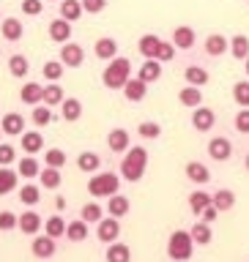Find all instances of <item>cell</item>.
Returning a JSON list of instances; mask_svg holds the SVG:
<instances>
[{
  "instance_id": "obj_1",
  "label": "cell",
  "mask_w": 249,
  "mask_h": 262,
  "mask_svg": "<svg viewBox=\"0 0 249 262\" xmlns=\"http://www.w3.org/2000/svg\"><path fill=\"white\" fill-rule=\"evenodd\" d=\"M145 167H148V150L143 145H135V147L129 145V150L121 161V178L129 180V183H137L145 175Z\"/></svg>"
},
{
  "instance_id": "obj_2",
  "label": "cell",
  "mask_w": 249,
  "mask_h": 262,
  "mask_svg": "<svg viewBox=\"0 0 249 262\" xmlns=\"http://www.w3.org/2000/svg\"><path fill=\"white\" fill-rule=\"evenodd\" d=\"M129 77H131V60H129V57H118V55H115L110 60V66L104 69V74H102V82L110 90H118V88L126 85Z\"/></svg>"
},
{
  "instance_id": "obj_3",
  "label": "cell",
  "mask_w": 249,
  "mask_h": 262,
  "mask_svg": "<svg viewBox=\"0 0 249 262\" xmlns=\"http://www.w3.org/2000/svg\"><path fill=\"white\" fill-rule=\"evenodd\" d=\"M195 254V243L189 237V229H176L167 241V257L173 262H189Z\"/></svg>"
},
{
  "instance_id": "obj_4",
  "label": "cell",
  "mask_w": 249,
  "mask_h": 262,
  "mask_svg": "<svg viewBox=\"0 0 249 262\" xmlns=\"http://www.w3.org/2000/svg\"><path fill=\"white\" fill-rule=\"evenodd\" d=\"M118 188H121V178L115 172H96L88 180L90 196H112V194H118Z\"/></svg>"
},
{
  "instance_id": "obj_5",
  "label": "cell",
  "mask_w": 249,
  "mask_h": 262,
  "mask_svg": "<svg viewBox=\"0 0 249 262\" xmlns=\"http://www.w3.org/2000/svg\"><path fill=\"white\" fill-rule=\"evenodd\" d=\"M208 156L214 161H227L230 156H233V142H230L227 137H222V134H217V137H211L208 139Z\"/></svg>"
},
{
  "instance_id": "obj_6",
  "label": "cell",
  "mask_w": 249,
  "mask_h": 262,
  "mask_svg": "<svg viewBox=\"0 0 249 262\" xmlns=\"http://www.w3.org/2000/svg\"><path fill=\"white\" fill-rule=\"evenodd\" d=\"M118 235H121V221L118 219H99L96 221V237L102 243H112V241H118Z\"/></svg>"
},
{
  "instance_id": "obj_7",
  "label": "cell",
  "mask_w": 249,
  "mask_h": 262,
  "mask_svg": "<svg viewBox=\"0 0 249 262\" xmlns=\"http://www.w3.org/2000/svg\"><path fill=\"white\" fill-rule=\"evenodd\" d=\"M30 251H33V257H39V259H49L58 251V243H55V237L36 232L33 235V243H30Z\"/></svg>"
},
{
  "instance_id": "obj_8",
  "label": "cell",
  "mask_w": 249,
  "mask_h": 262,
  "mask_svg": "<svg viewBox=\"0 0 249 262\" xmlns=\"http://www.w3.org/2000/svg\"><path fill=\"white\" fill-rule=\"evenodd\" d=\"M61 63L69 66V69H77V66L85 63V49L80 44H71V41H66L61 47Z\"/></svg>"
},
{
  "instance_id": "obj_9",
  "label": "cell",
  "mask_w": 249,
  "mask_h": 262,
  "mask_svg": "<svg viewBox=\"0 0 249 262\" xmlns=\"http://www.w3.org/2000/svg\"><path fill=\"white\" fill-rule=\"evenodd\" d=\"M214 123H217V112L211 110V106H195V112H192V126L195 131H211L214 128Z\"/></svg>"
},
{
  "instance_id": "obj_10",
  "label": "cell",
  "mask_w": 249,
  "mask_h": 262,
  "mask_svg": "<svg viewBox=\"0 0 249 262\" xmlns=\"http://www.w3.org/2000/svg\"><path fill=\"white\" fill-rule=\"evenodd\" d=\"M195 41H197V33H195V28H189V25H178V28L173 30V47L192 49Z\"/></svg>"
},
{
  "instance_id": "obj_11",
  "label": "cell",
  "mask_w": 249,
  "mask_h": 262,
  "mask_svg": "<svg viewBox=\"0 0 249 262\" xmlns=\"http://www.w3.org/2000/svg\"><path fill=\"white\" fill-rule=\"evenodd\" d=\"M41 224H44V219H41L36 210H25L22 216H16V227H20L25 235H36L41 229Z\"/></svg>"
},
{
  "instance_id": "obj_12",
  "label": "cell",
  "mask_w": 249,
  "mask_h": 262,
  "mask_svg": "<svg viewBox=\"0 0 249 262\" xmlns=\"http://www.w3.org/2000/svg\"><path fill=\"white\" fill-rule=\"evenodd\" d=\"M20 142H22V150L28 156H36V153L44 150V137H41L39 131H22Z\"/></svg>"
},
{
  "instance_id": "obj_13",
  "label": "cell",
  "mask_w": 249,
  "mask_h": 262,
  "mask_svg": "<svg viewBox=\"0 0 249 262\" xmlns=\"http://www.w3.org/2000/svg\"><path fill=\"white\" fill-rule=\"evenodd\" d=\"M211 205H214V208H217L219 213L233 210V205H236V191H233V188H217V191L211 194Z\"/></svg>"
},
{
  "instance_id": "obj_14",
  "label": "cell",
  "mask_w": 249,
  "mask_h": 262,
  "mask_svg": "<svg viewBox=\"0 0 249 262\" xmlns=\"http://www.w3.org/2000/svg\"><path fill=\"white\" fill-rule=\"evenodd\" d=\"M0 128H3V134H8V137H20L25 131V118L20 112H8V115H3V120H0Z\"/></svg>"
},
{
  "instance_id": "obj_15",
  "label": "cell",
  "mask_w": 249,
  "mask_h": 262,
  "mask_svg": "<svg viewBox=\"0 0 249 262\" xmlns=\"http://www.w3.org/2000/svg\"><path fill=\"white\" fill-rule=\"evenodd\" d=\"M189 237H192L195 246H208L214 241V229H211V224H205V221H195L192 229H189Z\"/></svg>"
},
{
  "instance_id": "obj_16",
  "label": "cell",
  "mask_w": 249,
  "mask_h": 262,
  "mask_svg": "<svg viewBox=\"0 0 249 262\" xmlns=\"http://www.w3.org/2000/svg\"><path fill=\"white\" fill-rule=\"evenodd\" d=\"M184 77H186V85H195V88H203V85H208V71L203 69L200 63H189L186 69H184Z\"/></svg>"
},
{
  "instance_id": "obj_17",
  "label": "cell",
  "mask_w": 249,
  "mask_h": 262,
  "mask_svg": "<svg viewBox=\"0 0 249 262\" xmlns=\"http://www.w3.org/2000/svg\"><path fill=\"white\" fill-rule=\"evenodd\" d=\"M159 77H162V63L154 60V57H145V63L140 66V71H137V79H143L145 85H151V82H156Z\"/></svg>"
},
{
  "instance_id": "obj_18",
  "label": "cell",
  "mask_w": 249,
  "mask_h": 262,
  "mask_svg": "<svg viewBox=\"0 0 249 262\" xmlns=\"http://www.w3.org/2000/svg\"><path fill=\"white\" fill-rule=\"evenodd\" d=\"M129 210H131L129 196H123V194H112L110 200H107V213H110L112 219H123Z\"/></svg>"
},
{
  "instance_id": "obj_19",
  "label": "cell",
  "mask_w": 249,
  "mask_h": 262,
  "mask_svg": "<svg viewBox=\"0 0 249 262\" xmlns=\"http://www.w3.org/2000/svg\"><path fill=\"white\" fill-rule=\"evenodd\" d=\"M49 38H52L55 44H66V41L71 38V25L66 19H61V16L52 19V22H49Z\"/></svg>"
},
{
  "instance_id": "obj_20",
  "label": "cell",
  "mask_w": 249,
  "mask_h": 262,
  "mask_svg": "<svg viewBox=\"0 0 249 262\" xmlns=\"http://www.w3.org/2000/svg\"><path fill=\"white\" fill-rule=\"evenodd\" d=\"M107 145H110L112 153H126L129 150V131L126 128H112L110 137H107Z\"/></svg>"
},
{
  "instance_id": "obj_21",
  "label": "cell",
  "mask_w": 249,
  "mask_h": 262,
  "mask_svg": "<svg viewBox=\"0 0 249 262\" xmlns=\"http://www.w3.org/2000/svg\"><path fill=\"white\" fill-rule=\"evenodd\" d=\"M184 172H186V178L192 180V183H200V186H203V183H208V180H211V169L205 167L203 161H189Z\"/></svg>"
},
{
  "instance_id": "obj_22",
  "label": "cell",
  "mask_w": 249,
  "mask_h": 262,
  "mask_svg": "<svg viewBox=\"0 0 249 262\" xmlns=\"http://www.w3.org/2000/svg\"><path fill=\"white\" fill-rule=\"evenodd\" d=\"M145 93H148V85L143 79H126V85H123V96H126V101H143L145 98Z\"/></svg>"
},
{
  "instance_id": "obj_23",
  "label": "cell",
  "mask_w": 249,
  "mask_h": 262,
  "mask_svg": "<svg viewBox=\"0 0 249 262\" xmlns=\"http://www.w3.org/2000/svg\"><path fill=\"white\" fill-rule=\"evenodd\" d=\"M227 52V38L222 36V33H211L208 38H205V55L208 57H222Z\"/></svg>"
},
{
  "instance_id": "obj_24",
  "label": "cell",
  "mask_w": 249,
  "mask_h": 262,
  "mask_svg": "<svg viewBox=\"0 0 249 262\" xmlns=\"http://www.w3.org/2000/svg\"><path fill=\"white\" fill-rule=\"evenodd\" d=\"M227 49H230V55H233L236 60H244V57L249 55V36L236 33L233 38H227Z\"/></svg>"
},
{
  "instance_id": "obj_25",
  "label": "cell",
  "mask_w": 249,
  "mask_h": 262,
  "mask_svg": "<svg viewBox=\"0 0 249 262\" xmlns=\"http://www.w3.org/2000/svg\"><path fill=\"white\" fill-rule=\"evenodd\" d=\"M0 30H3V38H6V41H20V38H22V33H25L22 22L16 19V16L0 19Z\"/></svg>"
},
{
  "instance_id": "obj_26",
  "label": "cell",
  "mask_w": 249,
  "mask_h": 262,
  "mask_svg": "<svg viewBox=\"0 0 249 262\" xmlns=\"http://www.w3.org/2000/svg\"><path fill=\"white\" fill-rule=\"evenodd\" d=\"M178 101L184 104V106H189V110L200 106V104H203V93H200V88H195V85L181 88V90H178Z\"/></svg>"
},
{
  "instance_id": "obj_27",
  "label": "cell",
  "mask_w": 249,
  "mask_h": 262,
  "mask_svg": "<svg viewBox=\"0 0 249 262\" xmlns=\"http://www.w3.org/2000/svg\"><path fill=\"white\" fill-rule=\"evenodd\" d=\"M66 237H69L71 243H82V241H88V224L82 219H77V221H69V224H66V232H63Z\"/></svg>"
},
{
  "instance_id": "obj_28",
  "label": "cell",
  "mask_w": 249,
  "mask_h": 262,
  "mask_svg": "<svg viewBox=\"0 0 249 262\" xmlns=\"http://www.w3.org/2000/svg\"><path fill=\"white\" fill-rule=\"evenodd\" d=\"M107 262H131V249L126 243H110L107 246Z\"/></svg>"
},
{
  "instance_id": "obj_29",
  "label": "cell",
  "mask_w": 249,
  "mask_h": 262,
  "mask_svg": "<svg viewBox=\"0 0 249 262\" xmlns=\"http://www.w3.org/2000/svg\"><path fill=\"white\" fill-rule=\"evenodd\" d=\"M118 55V41L104 36L96 41V57H102V60H112V57Z\"/></svg>"
},
{
  "instance_id": "obj_30",
  "label": "cell",
  "mask_w": 249,
  "mask_h": 262,
  "mask_svg": "<svg viewBox=\"0 0 249 262\" xmlns=\"http://www.w3.org/2000/svg\"><path fill=\"white\" fill-rule=\"evenodd\" d=\"M61 115H63V120H69V123H74V120H80V115H82V101L80 98H63L61 101Z\"/></svg>"
},
{
  "instance_id": "obj_31",
  "label": "cell",
  "mask_w": 249,
  "mask_h": 262,
  "mask_svg": "<svg viewBox=\"0 0 249 262\" xmlns=\"http://www.w3.org/2000/svg\"><path fill=\"white\" fill-rule=\"evenodd\" d=\"M208 205H211V194H208V191H203V188H200V191H192V194H189V210H192L195 216H200V213L208 208Z\"/></svg>"
},
{
  "instance_id": "obj_32",
  "label": "cell",
  "mask_w": 249,
  "mask_h": 262,
  "mask_svg": "<svg viewBox=\"0 0 249 262\" xmlns=\"http://www.w3.org/2000/svg\"><path fill=\"white\" fill-rule=\"evenodd\" d=\"M63 98H66L63 96V88L58 85V82H52V85H47L44 90H41V101H44L47 106H58Z\"/></svg>"
},
{
  "instance_id": "obj_33",
  "label": "cell",
  "mask_w": 249,
  "mask_h": 262,
  "mask_svg": "<svg viewBox=\"0 0 249 262\" xmlns=\"http://www.w3.org/2000/svg\"><path fill=\"white\" fill-rule=\"evenodd\" d=\"M16 183H20V175L8 167H0V194H11Z\"/></svg>"
},
{
  "instance_id": "obj_34",
  "label": "cell",
  "mask_w": 249,
  "mask_h": 262,
  "mask_svg": "<svg viewBox=\"0 0 249 262\" xmlns=\"http://www.w3.org/2000/svg\"><path fill=\"white\" fill-rule=\"evenodd\" d=\"M77 167H80L82 172H99V167H102V156H99V153H90V150L80 153Z\"/></svg>"
},
{
  "instance_id": "obj_35",
  "label": "cell",
  "mask_w": 249,
  "mask_h": 262,
  "mask_svg": "<svg viewBox=\"0 0 249 262\" xmlns=\"http://www.w3.org/2000/svg\"><path fill=\"white\" fill-rule=\"evenodd\" d=\"M80 219L85 221V224H96L99 219H104V208H102L99 202H88V205H82Z\"/></svg>"
},
{
  "instance_id": "obj_36",
  "label": "cell",
  "mask_w": 249,
  "mask_h": 262,
  "mask_svg": "<svg viewBox=\"0 0 249 262\" xmlns=\"http://www.w3.org/2000/svg\"><path fill=\"white\" fill-rule=\"evenodd\" d=\"M39 161H36V156H25V159H20V169H16V175L20 178H39Z\"/></svg>"
},
{
  "instance_id": "obj_37",
  "label": "cell",
  "mask_w": 249,
  "mask_h": 262,
  "mask_svg": "<svg viewBox=\"0 0 249 262\" xmlns=\"http://www.w3.org/2000/svg\"><path fill=\"white\" fill-rule=\"evenodd\" d=\"M39 178H41V188H58L63 183V178H61V169H55V167H44L39 172Z\"/></svg>"
},
{
  "instance_id": "obj_38",
  "label": "cell",
  "mask_w": 249,
  "mask_h": 262,
  "mask_svg": "<svg viewBox=\"0 0 249 262\" xmlns=\"http://www.w3.org/2000/svg\"><path fill=\"white\" fill-rule=\"evenodd\" d=\"M80 16H82L80 0H63V3H61V19H66V22H77Z\"/></svg>"
},
{
  "instance_id": "obj_39",
  "label": "cell",
  "mask_w": 249,
  "mask_h": 262,
  "mask_svg": "<svg viewBox=\"0 0 249 262\" xmlns=\"http://www.w3.org/2000/svg\"><path fill=\"white\" fill-rule=\"evenodd\" d=\"M41 90H44V88H41L39 82H28V85L22 88V93H20V98H22L25 104L36 106V104H41Z\"/></svg>"
},
{
  "instance_id": "obj_40",
  "label": "cell",
  "mask_w": 249,
  "mask_h": 262,
  "mask_svg": "<svg viewBox=\"0 0 249 262\" xmlns=\"http://www.w3.org/2000/svg\"><path fill=\"white\" fill-rule=\"evenodd\" d=\"M41 227H44V235L55 237V241H58V237H63V232H66V221L61 216H49Z\"/></svg>"
},
{
  "instance_id": "obj_41",
  "label": "cell",
  "mask_w": 249,
  "mask_h": 262,
  "mask_svg": "<svg viewBox=\"0 0 249 262\" xmlns=\"http://www.w3.org/2000/svg\"><path fill=\"white\" fill-rule=\"evenodd\" d=\"M8 71H11V77H28V71H30L28 57L25 55H11L8 57Z\"/></svg>"
},
{
  "instance_id": "obj_42",
  "label": "cell",
  "mask_w": 249,
  "mask_h": 262,
  "mask_svg": "<svg viewBox=\"0 0 249 262\" xmlns=\"http://www.w3.org/2000/svg\"><path fill=\"white\" fill-rule=\"evenodd\" d=\"M159 36H151V33H145L143 38L137 41V49H140V55L143 57H154L156 55V47H159Z\"/></svg>"
},
{
  "instance_id": "obj_43",
  "label": "cell",
  "mask_w": 249,
  "mask_h": 262,
  "mask_svg": "<svg viewBox=\"0 0 249 262\" xmlns=\"http://www.w3.org/2000/svg\"><path fill=\"white\" fill-rule=\"evenodd\" d=\"M20 202H25V205L41 202V188H39L36 183H25V186L20 188Z\"/></svg>"
},
{
  "instance_id": "obj_44",
  "label": "cell",
  "mask_w": 249,
  "mask_h": 262,
  "mask_svg": "<svg viewBox=\"0 0 249 262\" xmlns=\"http://www.w3.org/2000/svg\"><path fill=\"white\" fill-rule=\"evenodd\" d=\"M137 134L143 139H159L162 137V126H159V123H154V120H143L137 126Z\"/></svg>"
},
{
  "instance_id": "obj_45",
  "label": "cell",
  "mask_w": 249,
  "mask_h": 262,
  "mask_svg": "<svg viewBox=\"0 0 249 262\" xmlns=\"http://www.w3.org/2000/svg\"><path fill=\"white\" fill-rule=\"evenodd\" d=\"M33 123H36V126H49V123H52V112H49V106L47 104H36L33 106Z\"/></svg>"
},
{
  "instance_id": "obj_46",
  "label": "cell",
  "mask_w": 249,
  "mask_h": 262,
  "mask_svg": "<svg viewBox=\"0 0 249 262\" xmlns=\"http://www.w3.org/2000/svg\"><path fill=\"white\" fill-rule=\"evenodd\" d=\"M176 57V47H173V41H159V47H156V55H154V60H159V63H167Z\"/></svg>"
},
{
  "instance_id": "obj_47",
  "label": "cell",
  "mask_w": 249,
  "mask_h": 262,
  "mask_svg": "<svg viewBox=\"0 0 249 262\" xmlns=\"http://www.w3.org/2000/svg\"><path fill=\"white\" fill-rule=\"evenodd\" d=\"M44 161H47V167H55V169H61L63 164H66V153L61 150V147H49L47 156H44Z\"/></svg>"
},
{
  "instance_id": "obj_48",
  "label": "cell",
  "mask_w": 249,
  "mask_h": 262,
  "mask_svg": "<svg viewBox=\"0 0 249 262\" xmlns=\"http://www.w3.org/2000/svg\"><path fill=\"white\" fill-rule=\"evenodd\" d=\"M44 77L49 79V82H58L63 77V63L61 60H49V63H44Z\"/></svg>"
},
{
  "instance_id": "obj_49",
  "label": "cell",
  "mask_w": 249,
  "mask_h": 262,
  "mask_svg": "<svg viewBox=\"0 0 249 262\" xmlns=\"http://www.w3.org/2000/svg\"><path fill=\"white\" fill-rule=\"evenodd\" d=\"M233 98H236V104L249 106V82H236L233 85Z\"/></svg>"
},
{
  "instance_id": "obj_50",
  "label": "cell",
  "mask_w": 249,
  "mask_h": 262,
  "mask_svg": "<svg viewBox=\"0 0 249 262\" xmlns=\"http://www.w3.org/2000/svg\"><path fill=\"white\" fill-rule=\"evenodd\" d=\"M233 126L238 134H249V106H244L241 112H236V118H233Z\"/></svg>"
},
{
  "instance_id": "obj_51",
  "label": "cell",
  "mask_w": 249,
  "mask_h": 262,
  "mask_svg": "<svg viewBox=\"0 0 249 262\" xmlns=\"http://www.w3.org/2000/svg\"><path fill=\"white\" fill-rule=\"evenodd\" d=\"M80 6H82V11H88V14H99L107 8V0H80Z\"/></svg>"
},
{
  "instance_id": "obj_52",
  "label": "cell",
  "mask_w": 249,
  "mask_h": 262,
  "mask_svg": "<svg viewBox=\"0 0 249 262\" xmlns=\"http://www.w3.org/2000/svg\"><path fill=\"white\" fill-rule=\"evenodd\" d=\"M16 159V150L11 145H6V142H0V167H8Z\"/></svg>"
},
{
  "instance_id": "obj_53",
  "label": "cell",
  "mask_w": 249,
  "mask_h": 262,
  "mask_svg": "<svg viewBox=\"0 0 249 262\" xmlns=\"http://www.w3.org/2000/svg\"><path fill=\"white\" fill-rule=\"evenodd\" d=\"M14 227H16V213L3 210L0 213V232H8V229H14Z\"/></svg>"
},
{
  "instance_id": "obj_54",
  "label": "cell",
  "mask_w": 249,
  "mask_h": 262,
  "mask_svg": "<svg viewBox=\"0 0 249 262\" xmlns=\"http://www.w3.org/2000/svg\"><path fill=\"white\" fill-rule=\"evenodd\" d=\"M22 11L28 16H36V14L44 11V3H41V0H22Z\"/></svg>"
},
{
  "instance_id": "obj_55",
  "label": "cell",
  "mask_w": 249,
  "mask_h": 262,
  "mask_svg": "<svg viewBox=\"0 0 249 262\" xmlns=\"http://www.w3.org/2000/svg\"><path fill=\"white\" fill-rule=\"evenodd\" d=\"M217 216H219V210L214 208V205H208V208H205V210L200 213V219L205 221V224H211V221H217Z\"/></svg>"
},
{
  "instance_id": "obj_56",
  "label": "cell",
  "mask_w": 249,
  "mask_h": 262,
  "mask_svg": "<svg viewBox=\"0 0 249 262\" xmlns=\"http://www.w3.org/2000/svg\"><path fill=\"white\" fill-rule=\"evenodd\" d=\"M55 208H58V210L66 208V196H55Z\"/></svg>"
},
{
  "instance_id": "obj_57",
  "label": "cell",
  "mask_w": 249,
  "mask_h": 262,
  "mask_svg": "<svg viewBox=\"0 0 249 262\" xmlns=\"http://www.w3.org/2000/svg\"><path fill=\"white\" fill-rule=\"evenodd\" d=\"M244 69H246V77H249V55L244 57Z\"/></svg>"
},
{
  "instance_id": "obj_58",
  "label": "cell",
  "mask_w": 249,
  "mask_h": 262,
  "mask_svg": "<svg viewBox=\"0 0 249 262\" xmlns=\"http://www.w3.org/2000/svg\"><path fill=\"white\" fill-rule=\"evenodd\" d=\"M244 167H246V172H249V153L244 156Z\"/></svg>"
},
{
  "instance_id": "obj_59",
  "label": "cell",
  "mask_w": 249,
  "mask_h": 262,
  "mask_svg": "<svg viewBox=\"0 0 249 262\" xmlns=\"http://www.w3.org/2000/svg\"><path fill=\"white\" fill-rule=\"evenodd\" d=\"M0 137H3V128H0Z\"/></svg>"
},
{
  "instance_id": "obj_60",
  "label": "cell",
  "mask_w": 249,
  "mask_h": 262,
  "mask_svg": "<svg viewBox=\"0 0 249 262\" xmlns=\"http://www.w3.org/2000/svg\"><path fill=\"white\" fill-rule=\"evenodd\" d=\"M0 19H3V14H0Z\"/></svg>"
}]
</instances>
